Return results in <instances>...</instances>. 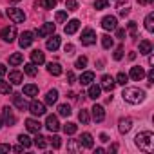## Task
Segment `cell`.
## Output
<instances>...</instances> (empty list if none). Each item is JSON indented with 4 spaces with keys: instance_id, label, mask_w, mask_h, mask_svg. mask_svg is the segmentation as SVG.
Masks as SVG:
<instances>
[{
    "instance_id": "cell-1",
    "label": "cell",
    "mask_w": 154,
    "mask_h": 154,
    "mask_svg": "<svg viewBox=\"0 0 154 154\" xmlns=\"http://www.w3.org/2000/svg\"><path fill=\"white\" fill-rule=\"evenodd\" d=\"M134 143H136V147H140L141 150L152 152V150H154V134H152L150 131H143V132H140V134L134 138Z\"/></svg>"
},
{
    "instance_id": "cell-2",
    "label": "cell",
    "mask_w": 154,
    "mask_h": 154,
    "mask_svg": "<svg viewBox=\"0 0 154 154\" xmlns=\"http://www.w3.org/2000/svg\"><path fill=\"white\" fill-rule=\"evenodd\" d=\"M123 100L127 103H132V105H138L145 100V91L143 89H138V87H127L123 93H122Z\"/></svg>"
},
{
    "instance_id": "cell-3",
    "label": "cell",
    "mask_w": 154,
    "mask_h": 154,
    "mask_svg": "<svg viewBox=\"0 0 154 154\" xmlns=\"http://www.w3.org/2000/svg\"><path fill=\"white\" fill-rule=\"evenodd\" d=\"M6 15L15 22V24H22L24 20H26V15H24V11L22 9H18V8H9L8 11H6Z\"/></svg>"
},
{
    "instance_id": "cell-4",
    "label": "cell",
    "mask_w": 154,
    "mask_h": 154,
    "mask_svg": "<svg viewBox=\"0 0 154 154\" xmlns=\"http://www.w3.org/2000/svg\"><path fill=\"white\" fill-rule=\"evenodd\" d=\"M0 38H2L4 42H15V38H17V27L15 26H8V27H4L2 31H0Z\"/></svg>"
},
{
    "instance_id": "cell-5",
    "label": "cell",
    "mask_w": 154,
    "mask_h": 154,
    "mask_svg": "<svg viewBox=\"0 0 154 154\" xmlns=\"http://www.w3.org/2000/svg\"><path fill=\"white\" fill-rule=\"evenodd\" d=\"M80 40H82L84 45H93V44H96V33L91 27H87V29L82 31V38Z\"/></svg>"
},
{
    "instance_id": "cell-6",
    "label": "cell",
    "mask_w": 154,
    "mask_h": 154,
    "mask_svg": "<svg viewBox=\"0 0 154 154\" xmlns=\"http://www.w3.org/2000/svg\"><path fill=\"white\" fill-rule=\"evenodd\" d=\"M27 107H29V112L33 116H44L45 114V105L42 102H38V100H33Z\"/></svg>"
},
{
    "instance_id": "cell-7",
    "label": "cell",
    "mask_w": 154,
    "mask_h": 154,
    "mask_svg": "<svg viewBox=\"0 0 154 154\" xmlns=\"http://www.w3.org/2000/svg\"><path fill=\"white\" fill-rule=\"evenodd\" d=\"M114 85H116V80L112 78L111 74H103V76H102V85H100V87H102L103 91L112 93V91H114Z\"/></svg>"
},
{
    "instance_id": "cell-8",
    "label": "cell",
    "mask_w": 154,
    "mask_h": 154,
    "mask_svg": "<svg viewBox=\"0 0 154 154\" xmlns=\"http://www.w3.org/2000/svg\"><path fill=\"white\" fill-rule=\"evenodd\" d=\"M102 27H103L105 31H114V29L118 27V20H116V17H112V15L103 17V20H102Z\"/></svg>"
},
{
    "instance_id": "cell-9",
    "label": "cell",
    "mask_w": 154,
    "mask_h": 154,
    "mask_svg": "<svg viewBox=\"0 0 154 154\" xmlns=\"http://www.w3.org/2000/svg\"><path fill=\"white\" fill-rule=\"evenodd\" d=\"M33 40H35V35H33L31 31H24V33L20 35V40H18V45H20L22 49H26V47H29V45L33 44Z\"/></svg>"
},
{
    "instance_id": "cell-10",
    "label": "cell",
    "mask_w": 154,
    "mask_h": 154,
    "mask_svg": "<svg viewBox=\"0 0 154 154\" xmlns=\"http://www.w3.org/2000/svg\"><path fill=\"white\" fill-rule=\"evenodd\" d=\"M54 27H56V24H53V22H47V24H44L38 31H36V35L40 36V38H44V36H49V35H53L54 33Z\"/></svg>"
},
{
    "instance_id": "cell-11",
    "label": "cell",
    "mask_w": 154,
    "mask_h": 154,
    "mask_svg": "<svg viewBox=\"0 0 154 154\" xmlns=\"http://www.w3.org/2000/svg\"><path fill=\"white\" fill-rule=\"evenodd\" d=\"M45 127L49 129V132H58V129H60L58 118H56L54 114H49V116L45 118Z\"/></svg>"
},
{
    "instance_id": "cell-12",
    "label": "cell",
    "mask_w": 154,
    "mask_h": 154,
    "mask_svg": "<svg viewBox=\"0 0 154 154\" xmlns=\"http://www.w3.org/2000/svg\"><path fill=\"white\" fill-rule=\"evenodd\" d=\"M4 123L6 125H9V127H13L15 123H17V116L13 114V109L11 107H4Z\"/></svg>"
},
{
    "instance_id": "cell-13",
    "label": "cell",
    "mask_w": 154,
    "mask_h": 154,
    "mask_svg": "<svg viewBox=\"0 0 154 154\" xmlns=\"http://www.w3.org/2000/svg\"><path fill=\"white\" fill-rule=\"evenodd\" d=\"M80 29V20H76V18H72V20H69L67 24H65V27H63V31H65V35H74L76 31Z\"/></svg>"
},
{
    "instance_id": "cell-14",
    "label": "cell",
    "mask_w": 154,
    "mask_h": 154,
    "mask_svg": "<svg viewBox=\"0 0 154 154\" xmlns=\"http://www.w3.org/2000/svg\"><path fill=\"white\" fill-rule=\"evenodd\" d=\"M131 129H132V120H131V118H122V120L118 122V131H120L122 134H127Z\"/></svg>"
},
{
    "instance_id": "cell-15",
    "label": "cell",
    "mask_w": 154,
    "mask_h": 154,
    "mask_svg": "<svg viewBox=\"0 0 154 154\" xmlns=\"http://www.w3.org/2000/svg\"><path fill=\"white\" fill-rule=\"evenodd\" d=\"M91 111H93V120H94V122H98V123H100V122H103V120H105V111H103V107H102V105H94Z\"/></svg>"
},
{
    "instance_id": "cell-16",
    "label": "cell",
    "mask_w": 154,
    "mask_h": 154,
    "mask_svg": "<svg viewBox=\"0 0 154 154\" xmlns=\"http://www.w3.org/2000/svg\"><path fill=\"white\" fill-rule=\"evenodd\" d=\"M143 76H145V71H143V67H131L129 78H132V80L140 82V80H143Z\"/></svg>"
},
{
    "instance_id": "cell-17",
    "label": "cell",
    "mask_w": 154,
    "mask_h": 154,
    "mask_svg": "<svg viewBox=\"0 0 154 154\" xmlns=\"http://www.w3.org/2000/svg\"><path fill=\"white\" fill-rule=\"evenodd\" d=\"M26 129H27L29 132H40L42 123L36 122V120H33V118H27V120H26Z\"/></svg>"
},
{
    "instance_id": "cell-18",
    "label": "cell",
    "mask_w": 154,
    "mask_h": 154,
    "mask_svg": "<svg viewBox=\"0 0 154 154\" xmlns=\"http://www.w3.org/2000/svg\"><path fill=\"white\" fill-rule=\"evenodd\" d=\"M9 82H11V85H20L24 82V74L20 71H11L9 72Z\"/></svg>"
},
{
    "instance_id": "cell-19",
    "label": "cell",
    "mask_w": 154,
    "mask_h": 154,
    "mask_svg": "<svg viewBox=\"0 0 154 154\" xmlns=\"http://www.w3.org/2000/svg\"><path fill=\"white\" fill-rule=\"evenodd\" d=\"M78 141H80L82 147H85V149H93V145H94V140H93V136H91L89 132H84Z\"/></svg>"
},
{
    "instance_id": "cell-20",
    "label": "cell",
    "mask_w": 154,
    "mask_h": 154,
    "mask_svg": "<svg viewBox=\"0 0 154 154\" xmlns=\"http://www.w3.org/2000/svg\"><path fill=\"white\" fill-rule=\"evenodd\" d=\"M45 47H47L49 51H56V49L60 47V36H58V35H53V36H51V38L47 40Z\"/></svg>"
},
{
    "instance_id": "cell-21",
    "label": "cell",
    "mask_w": 154,
    "mask_h": 154,
    "mask_svg": "<svg viewBox=\"0 0 154 154\" xmlns=\"http://www.w3.org/2000/svg\"><path fill=\"white\" fill-rule=\"evenodd\" d=\"M89 98H93V100H98L100 98V94H102V87L100 85H96V84H89Z\"/></svg>"
},
{
    "instance_id": "cell-22",
    "label": "cell",
    "mask_w": 154,
    "mask_h": 154,
    "mask_svg": "<svg viewBox=\"0 0 154 154\" xmlns=\"http://www.w3.org/2000/svg\"><path fill=\"white\" fill-rule=\"evenodd\" d=\"M31 60H33V63H38V65H40V63L45 62V54H44L40 49H35V51L31 53Z\"/></svg>"
},
{
    "instance_id": "cell-23",
    "label": "cell",
    "mask_w": 154,
    "mask_h": 154,
    "mask_svg": "<svg viewBox=\"0 0 154 154\" xmlns=\"http://www.w3.org/2000/svg\"><path fill=\"white\" fill-rule=\"evenodd\" d=\"M13 103H15L20 111H24V109L27 107V102H26L24 94H13Z\"/></svg>"
},
{
    "instance_id": "cell-24",
    "label": "cell",
    "mask_w": 154,
    "mask_h": 154,
    "mask_svg": "<svg viewBox=\"0 0 154 154\" xmlns=\"http://www.w3.org/2000/svg\"><path fill=\"white\" fill-rule=\"evenodd\" d=\"M47 71H49V74H53V76H60V74H62V65L56 63V62H51V63H47Z\"/></svg>"
},
{
    "instance_id": "cell-25",
    "label": "cell",
    "mask_w": 154,
    "mask_h": 154,
    "mask_svg": "<svg viewBox=\"0 0 154 154\" xmlns=\"http://www.w3.org/2000/svg\"><path fill=\"white\" fill-rule=\"evenodd\" d=\"M93 80H94V72H93V71H85V72L80 76V84H82V85H89Z\"/></svg>"
},
{
    "instance_id": "cell-26",
    "label": "cell",
    "mask_w": 154,
    "mask_h": 154,
    "mask_svg": "<svg viewBox=\"0 0 154 154\" xmlns=\"http://www.w3.org/2000/svg\"><path fill=\"white\" fill-rule=\"evenodd\" d=\"M152 53V44L149 40H141L140 42V54H150Z\"/></svg>"
},
{
    "instance_id": "cell-27",
    "label": "cell",
    "mask_w": 154,
    "mask_h": 154,
    "mask_svg": "<svg viewBox=\"0 0 154 154\" xmlns=\"http://www.w3.org/2000/svg\"><path fill=\"white\" fill-rule=\"evenodd\" d=\"M56 100H58V91H56V89L47 91V94H45V103H47V105H53V103H56Z\"/></svg>"
},
{
    "instance_id": "cell-28",
    "label": "cell",
    "mask_w": 154,
    "mask_h": 154,
    "mask_svg": "<svg viewBox=\"0 0 154 154\" xmlns=\"http://www.w3.org/2000/svg\"><path fill=\"white\" fill-rule=\"evenodd\" d=\"M24 94L26 96H36L38 94V85H33V84H27V85H24Z\"/></svg>"
},
{
    "instance_id": "cell-29",
    "label": "cell",
    "mask_w": 154,
    "mask_h": 154,
    "mask_svg": "<svg viewBox=\"0 0 154 154\" xmlns=\"http://www.w3.org/2000/svg\"><path fill=\"white\" fill-rule=\"evenodd\" d=\"M45 140H47V138H44V136H42L40 132H36V136H35L33 143H35V145H36L38 149H45V147H47V141H45Z\"/></svg>"
},
{
    "instance_id": "cell-30",
    "label": "cell",
    "mask_w": 154,
    "mask_h": 154,
    "mask_svg": "<svg viewBox=\"0 0 154 154\" xmlns=\"http://www.w3.org/2000/svg\"><path fill=\"white\" fill-rule=\"evenodd\" d=\"M67 149H69L71 152H80V150H82V143H80L78 140H69Z\"/></svg>"
},
{
    "instance_id": "cell-31",
    "label": "cell",
    "mask_w": 154,
    "mask_h": 154,
    "mask_svg": "<svg viewBox=\"0 0 154 154\" xmlns=\"http://www.w3.org/2000/svg\"><path fill=\"white\" fill-rule=\"evenodd\" d=\"M145 29H147L149 33L154 31V13H149V15L145 17Z\"/></svg>"
},
{
    "instance_id": "cell-32",
    "label": "cell",
    "mask_w": 154,
    "mask_h": 154,
    "mask_svg": "<svg viewBox=\"0 0 154 154\" xmlns=\"http://www.w3.org/2000/svg\"><path fill=\"white\" fill-rule=\"evenodd\" d=\"M24 72H26L27 76H36V74H38L36 63H26V65H24Z\"/></svg>"
},
{
    "instance_id": "cell-33",
    "label": "cell",
    "mask_w": 154,
    "mask_h": 154,
    "mask_svg": "<svg viewBox=\"0 0 154 154\" xmlns=\"http://www.w3.org/2000/svg\"><path fill=\"white\" fill-rule=\"evenodd\" d=\"M18 143H20L24 149H29V147L33 145L31 138H29V136H26V134H18Z\"/></svg>"
},
{
    "instance_id": "cell-34",
    "label": "cell",
    "mask_w": 154,
    "mask_h": 154,
    "mask_svg": "<svg viewBox=\"0 0 154 154\" xmlns=\"http://www.w3.org/2000/svg\"><path fill=\"white\" fill-rule=\"evenodd\" d=\"M22 62H24V54H22V53H15V54L9 56V63H11V65H18V63H22Z\"/></svg>"
},
{
    "instance_id": "cell-35",
    "label": "cell",
    "mask_w": 154,
    "mask_h": 154,
    "mask_svg": "<svg viewBox=\"0 0 154 154\" xmlns=\"http://www.w3.org/2000/svg\"><path fill=\"white\" fill-rule=\"evenodd\" d=\"M13 91L11 84L9 82H4V80H0V94H9Z\"/></svg>"
},
{
    "instance_id": "cell-36",
    "label": "cell",
    "mask_w": 154,
    "mask_h": 154,
    "mask_svg": "<svg viewBox=\"0 0 154 154\" xmlns=\"http://www.w3.org/2000/svg\"><path fill=\"white\" fill-rule=\"evenodd\" d=\"M71 112H72V111H71V107H69L67 103L58 105V114H60V116H65V118H67V116H71Z\"/></svg>"
},
{
    "instance_id": "cell-37",
    "label": "cell",
    "mask_w": 154,
    "mask_h": 154,
    "mask_svg": "<svg viewBox=\"0 0 154 154\" xmlns=\"http://www.w3.org/2000/svg\"><path fill=\"white\" fill-rule=\"evenodd\" d=\"M102 45H103V49H111V47L114 45V40H112L109 35H103V36H102Z\"/></svg>"
},
{
    "instance_id": "cell-38",
    "label": "cell",
    "mask_w": 154,
    "mask_h": 154,
    "mask_svg": "<svg viewBox=\"0 0 154 154\" xmlns=\"http://www.w3.org/2000/svg\"><path fill=\"white\" fill-rule=\"evenodd\" d=\"M74 67L76 69H84V67H87V56H78L76 58V63H74Z\"/></svg>"
},
{
    "instance_id": "cell-39",
    "label": "cell",
    "mask_w": 154,
    "mask_h": 154,
    "mask_svg": "<svg viewBox=\"0 0 154 154\" xmlns=\"http://www.w3.org/2000/svg\"><path fill=\"white\" fill-rule=\"evenodd\" d=\"M63 131H65V134H74L76 131H78V127H76V123H65L63 125Z\"/></svg>"
},
{
    "instance_id": "cell-40",
    "label": "cell",
    "mask_w": 154,
    "mask_h": 154,
    "mask_svg": "<svg viewBox=\"0 0 154 154\" xmlns=\"http://www.w3.org/2000/svg\"><path fill=\"white\" fill-rule=\"evenodd\" d=\"M109 6V0H94V9L96 11H102Z\"/></svg>"
},
{
    "instance_id": "cell-41",
    "label": "cell",
    "mask_w": 154,
    "mask_h": 154,
    "mask_svg": "<svg viewBox=\"0 0 154 154\" xmlns=\"http://www.w3.org/2000/svg\"><path fill=\"white\" fill-rule=\"evenodd\" d=\"M127 82H129V74H125V72H118V76H116V84L125 85Z\"/></svg>"
},
{
    "instance_id": "cell-42",
    "label": "cell",
    "mask_w": 154,
    "mask_h": 154,
    "mask_svg": "<svg viewBox=\"0 0 154 154\" xmlns=\"http://www.w3.org/2000/svg\"><path fill=\"white\" fill-rule=\"evenodd\" d=\"M65 9L67 11H76L78 9V2H76V0H65Z\"/></svg>"
},
{
    "instance_id": "cell-43",
    "label": "cell",
    "mask_w": 154,
    "mask_h": 154,
    "mask_svg": "<svg viewBox=\"0 0 154 154\" xmlns=\"http://www.w3.org/2000/svg\"><path fill=\"white\" fill-rule=\"evenodd\" d=\"M78 120H80L84 125H87L89 120H91V118H89V112H87V111H80V112H78Z\"/></svg>"
},
{
    "instance_id": "cell-44",
    "label": "cell",
    "mask_w": 154,
    "mask_h": 154,
    "mask_svg": "<svg viewBox=\"0 0 154 154\" xmlns=\"http://www.w3.org/2000/svg\"><path fill=\"white\" fill-rule=\"evenodd\" d=\"M49 143L53 145V149H60V147H62V141H60V136H56V134L49 138Z\"/></svg>"
},
{
    "instance_id": "cell-45",
    "label": "cell",
    "mask_w": 154,
    "mask_h": 154,
    "mask_svg": "<svg viewBox=\"0 0 154 154\" xmlns=\"http://www.w3.org/2000/svg\"><path fill=\"white\" fill-rule=\"evenodd\" d=\"M54 18H56L58 24L65 22V20H67V11H56V17H54Z\"/></svg>"
},
{
    "instance_id": "cell-46",
    "label": "cell",
    "mask_w": 154,
    "mask_h": 154,
    "mask_svg": "<svg viewBox=\"0 0 154 154\" xmlns=\"http://www.w3.org/2000/svg\"><path fill=\"white\" fill-rule=\"evenodd\" d=\"M136 31H138L136 22H129V33H131V36H132V38H136Z\"/></svg>"
},
{
    "instance_id": "cell-47",
    "label": "cell",
    "mask_w": 154,
    "mask_h": 154,
    "mask_svg": "<svg viewBox=\"0 0 154 154\" xmlns=\"http://www.w3.org/2000/svg\"><path fill=\"white\" fill-rule=\"evenodd\" d=\"M129 13H131L129 6H120V17H129Z\"/></svg>"
},
{
    "instance_id": "cell-48",
    "label": "cell",
    "mask_w": 154,
    "mask_h": 154,
    "mask_svg": "<svg viewBox=\"0 0 154 154\" xmlns=\"http://www.w3.org/2000/svg\"><path fill=\"white\" fill-rule=\"evenodd\" d=\"M56 2H58V0H45V2H44V6H45V9H54Z\"/></svg>"
},
{
    "instance_id": "cell-49",
    "label": "cell",
    "mask_w": 154,
    "mask_h": 154,
    "mask_svg": "<svg viewBox=\"0 0 154 154\" xmlns=\"http://www.w3.org/2000/svg\"><path fill=\"white\" fill-rule=\"evenodd\" d=\"M9 150H13L11 145H8V143H0V154H2V152H9Z\"/></svg>"
},
{
    "instance_id": "cell-50",
    "label": "cell",
    "mask_w": 154,
    "mask_h": 154,
    "mask_svg": "<svg viewBox=\"0 0 154 154\" xmlns=\"http://www.w3.org/2000/svg\"><path fill=\"white\" fill-rule=\"evenodd\" d=\"M147 80H149V82H147L149 85H152V84H154V69H150V71L147 72Z\"/></svg>"
},
{
    "instance_id": "cell-51",
    "label": "cell",
    "mask_w": 154,
    "mask_h": 154,
    "mask_svg": "<svg viewBox=\"0 0 154 154\" xmlns=\"http://www.w3.org/2000/svg\"><path fill=\"white\" fill-rule=\"evenodd\" d=\"M63 51H65L67 54H72V53H74V45H72V44H65V45H63Z\"/></svg>"
},
{
    "instance_id": "cell-52",
    "label": "cell",
    "mask_w": 154,
    "mask_h": 154,
    "mask_svg": "<svg viewBox=\"0 0 154 154\" xmlns=\"http://www.w3.org/2000/svg\"><path fill=\"white\" fill-rule=\"evenodd\" d=\"M122 58H123V49L118 47V49L114 51V60H122Z\"/></svg>"
},
{
    "instance_id": "cell-53",
    "label": "cell",
    "mask_w": 154,
    "mask_h": 154,
    "mask_svg": "<svg viewBox=\"0 0 154 154\" xmlns=\"http://www.w3.org/2000/svg\"><path fill=\"white\" fill-rule=\"evenodd\" d=\"M114 31H116V36H118L120 40H125V29H118V27H116Z\"/></svg>"
},
{
    "instance_id": "cell-54",
    "label": "cell",
    "mask_w": 154,
    "mask_h": 154,
    "mask_svg": "<svg viewBox=\"0 0 154 154\" xmlns=\"http://www.w3.org/2000/svg\"><path fill=\"white\" fill-rule=\"evenodd\" d=\"M74 80H76V78H74V72L69 71V72H67V84H74Z\"/></svg>"
},
{
    "instance_id": "cell-55",
    "label": "cell",
    "mask_w": 154,
    "mask_h": 154,
    "mask_svg": "<svg viewBox=\"0 0 154 154\" xmlns=\"http://www.w3.org/2000/svg\"><path fill=\"white\" fill-rule=\"evenodd\" d=\"M138 4L140 6H149V4H152V0H138Z\"/></svg>"
},
{
    "instance_id": "cell-56",
    "label": "cell",
    "mask_w": 154,
    "mask_h": 154,
    "mask_svg": "<svg viewBox=\"0 0 154 154\" xmlns=\"http://www.w3.org/2000/svg\"><path fill=\"white\" fill-rule=\"evenodd\" d=\"M8 72V69H6V65H0V78H2V76Z\"/></svg>"
},
{
    "instance_id": "cell-57",
    "label": "cell",
    "mask_w": 154,
    "mask_h": 154,
    "mask_svg": "<svg viewBox=\"0 0 154 154\" xmlns=\"http://www.w3.org/2000/svg\"><path fill=\"white\" fill-rule=\"evenodd\" d=\"M100 141L107 143V141H109V136H107V134H100Z\"/></svg>"
},
{
    "instance_id": "cell-58",
    "label": "cell",
    "mask_w": 154,
    "mask_h": 154,
    "mask_svg": "<svg viewBox=\"0 0 154 154\" xmlns=\"http://www.w3.org/2000/svg\"><path fill=\"white\" fill-rule=\"evenodd\" d=\"M44 6V0H36V2H35V8H42Z\"/></svg>"
},
{
    "instance_id": "cell-59",
    "label": "cell",
    "mask_w": 154,
    "mask_h": 154,
    "mask_svg": "<svg viewBox=\"0 0 154 154\" xmlns=\"http://www.w3.org/2000/svg\"><path fill=\"white\" fill-rule=\"evenodd\" d=\"M22 149H24L22 145H18V147H13V150H15V152H22Z\"/></svg>"
},
{
    "instance_id": "cell-60",
    "label": "cell",
    "mask_w": 154,
    "mask_h": 154,
    "mask_svg": "<svg viewBox=\"0 0 154 154\" xmlns=\"http://www.w3.org/2000/svg\"><path fill=\"white\" fill-rule=\"evenodd\" d=\"M136 58V53H129V60H134Z\"/></svg>"
},
{
    "instance_id": "cell-61",
    "label": "cell",
    "mask_w": 154,
    "mask_h": 154,
    "mask_svg": "<svg viewBox=\"0 0 154 154\" xmlns=\"http://www.w3.org/2000/svg\"><path fill=\"white\" fill-rule=\"evenodd\" d=\"M116 149H118V145H112V147L109 149V152H116Z\"/></svg>"
},
{
    "instance_id": "cell-62",
    "label": "cell",
    "mask_w": 154,
    "mask_h": 154,
    "mask_svg": "<svg viewBox=\"0 0 154 154\" xmlns=\"http://www.w3.org/2000/svg\"><path fill=\"white\" fill-rule=\"evenodd\" d=\"M2 123H4V122H2V118H0V127H2Z\"/></svg>"
},
{
    "instance_id": "cell-63",
    "label": "cell",
    "mask_w": 154,
    "mask_h": 154,
    "mask_svg": "<svg viewBox=\"0 0 154 154\" xmlns=\"http://www.w3.org/2000/svg\"><path fill=\"white\" fill-rule=\"evenodd\" d=\"M13 2H18V0H13Z\"/></svg>"
}]
</instances>
